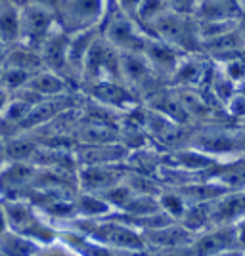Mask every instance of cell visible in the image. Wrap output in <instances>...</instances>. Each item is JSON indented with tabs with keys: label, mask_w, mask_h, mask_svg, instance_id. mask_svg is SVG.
<instances>
[{
	"label": "cell",
	"mask_w": 245,
	"mask_h": 256,
	"mask_svg": "<svg viewBox=\"0 0 245 256\" xmlns=\"http://www.w3.org/2000/svg\"><path fill=\"white\" fill-rule=\"evenodd\" d=\"M33 73L23 71L18 67H0V84L6 90H10L12 94H16L18 90H22L23 86H27V82L31 80Z\"/></svg>",
	"instance_id": "obj_20"
},
{
	"label": "cell",
	"mask_w": 245,
	"mask_h": 256,
	"mask_svg": "<svg viewBox=\"0 0 245 256\" xmlns=\"http://www.w3.org/2000/svg\"><path fill=\"white\" fill-rule=\"evenodd\" d=\"M22 6V44L39 50L60 23L58 14L44 4H20Z\"/></svg>",
	"instance_id": "obj_4"
},
{
	"label": "cell",
	"mask_w": 245,
	"mask_h": 256,
	"mask_svg": "<svg viewBox=\"0 0 245 256\" xmlns=\"http://www.w3.org/2000/svg\"><path fill=\"white\" fill-rule=\"evenodd\" d=\"M109 10V0H60L56 14L60 27L67 34H77L102 27Z\"/></svg>",
	"instance_id": "obj_2"
},
{
	"label": "cell",
	"mask_w": 245,
	"mask_h": 256,
	"mask_svg": "<svg viewBox=\"0 0 245 256\" xmlns=\"http://www.w3.org/2000/svg\"><path fill=\"white\" fill-rule=\"evenodd\" d=\"M140 2H142V0H115V2H113V6L134 18V14H136V10H138Z\"/></svg>",
	"instance_id": "obj_24"
},
{
	"label": "cell",
	"mask_w": 245,
	"mask_h": 256,
	"mask_svg": "<svg viewBox=\"0 0 245 256\" xmlns=\"http://www.w3.org/2000/svg\"><path fill=\"white\" fill-rule=\"evenodd\" d=\"M0 40L8 46L22 42V6L18 0H0Z\"/></svg>",
	"instance_id": "obj_9"
},
{
	"label": "cell",
	"mask_w": 245,
	"mask_h": 256,
	"mask_svg": "<svg viewBox=\"0 0 245 256\" xmlns=\"http://www.w3.org/2000/svg\"><path fill=\"white\" fill-rule=\"evenodd\" d=\"M146 31L151 36L174 46L182 54L201 52L199 25H197V20L193 18L192 14H180V12L167 10L153 23H149L146 27Z\"/></svg>",
	"instance_id": "obj_1"
},
{
	"label": "cell",
	"mask_w": 245,
	"mask_h": 256,
	"mask_svg": "<svg viewBox=\"0 0 245 256\" xmlns=\"http://www.w3.org/2000/svg\"><path fill=\"white\" fill-rule=\"evenodd\" d=\"M203 58H205V54L201 52L184 54L174 75L171 76L172 84L184 86V88H192V86L199 84L207 75V62Z\"/></svg>",
	"instance_id": "obj_10"
},
{
	"label": "cell",
	"mask_w": 245,
	"mask_h": 256,
	"mask_svg": "<svg viewBox=\"0 0 245 256\" xmlns=\"http://www.w3.org/2000/svg\"><path fill=\"white\" fill-rule=\"evenodd\" d=\"M192 16L199 23L237 22L243 18V8L237 0H197Z\"/></svg>",
	"instance_id": "obj_7"
},
{
	"label": "cell",
	"mask_w": 245,
	"mask_h": 256,
	"mask_svg": "<svg viewBox=\"0 0 245 256\" xmlns=\"http://www.w3.org/2000/svg\"><path fill=\"white\" fill-rule=\"evenodd\" d=\"M81 208L85 210V212H104L107 206H106V201H102L100 197H92V195H85L83 199H81Z\"/></svg>",
	"instance_id": "obj_21"
},
{
	"label": "cell",
	"mask_w": 245,
	"mask_h": 256,
	"mask_svg": "<svg viewBox=\"0 0 245 256\" xmlns=\"http://www.w3.org/2000/svg\"><path fill=\"white\" fill-rule=\"evenodd\" d=\"M31 109H33V104H29V102H25L22 98L12 94V100L8 102V106L4 107V111L0 113V120L16 124V126H22L23 120L29 117Z\"/></svg>",
	"instance_id": "obj_17"
},
{
	"label": "cell",
	"mask_w": 245,
	"mask_h": 256,
	"mask_svg": "<svg viewBox=\"0 0 245 256\" xmlns=\"http://www.w3.org/2000/svg\"><path fill=\"white\" fill-rule=\"evenodd\" d=\"M151 107H153V111H157V113L165 115L167 118H171L172 122H176V124L186 122L188 117H190L178 94L159 92L157 96H153V100H151Z\"/></svg>",
	"instance_id": "obj_14"
},
{
	"label": "cell",
	"mask_w": 245,
	"mask_h": 256,
	"mask_svg": "<svg viewBox=\"0 0 245 256\" xmlns=\"http://www.w3.org/2000/svg\"><path fill=\"white\" fill-rule=\"evenodd\" d=\"M81 140L92 146H102V144H111L115 140V132L106 122H96L92 120L90 124H85L81 128Z\"/></svg>",
	"instance_id": "obj_19"
},
{
	"label": "cell",
	"mask_w": 245,
	"mask_h": 256,
	"mask_svg": "<svg viewBox=\"0 0 245 256\" xmlns=\"http://www.w3.org/2000/svg\"><path fill=\"white\" fill-rule=\"evenodd\" d=\"M226 106H228V109H230L234 115H237V117H243L245 115V96L241 92H235V96L232 98Z\"/></svg>",
	"instance_id": "obj_22"
},
{
	"label": "cell",
	"mask_w": 245,
	"mask_h": 256,
	"mask_svg": "<svg viewBox=\"0 0 245 256\" xmlns=\"http://www.w3.org/2000/svg\"><path fill=\"white\" fill-rule=\"evenodd\" d=\"M8 48H10L8 44L2 42V40H0V65L4 64V58H6V54H8Z\"/></svg>",
	"instance_id": "obj_26"
},
{
	"label": "cell",
	"mask_w": 245,
	"mask_h": 256,
	"mask_svg": "<svg viewBox=\"0 0 245 256\" xmlns=\"http://www.w3.org/2000/svg\"><path fill=\"white\" fill-rule=\"evenodd\" d=\"M163 76L155 73L144 54H121V80L132 90H151Z\"/></svg>",
	"instance_id": "obj_5"
},
{
	"label": "cell",
	"mask_w": 245,
	"mask_h": 256,
	"mask_svg": "<svg viewBox=\"0 0 245 256\" xmlns=\"http://www.w3.org/2000/svg\"><path fill=\"white\" fill-rule=\"evenodd\" d=\"M69 78L56 71L50 69H43L39 73H35L31 76V80L27 82L29 88H33L35 92H39L43 98H56V96H65V92L69 90Z\"/></svg>",
	"instance_id": "obj_13"
},
{
	"label": "cell",
	"mask_w": 245,
	"mask_h": 256,
	"mask_svg": "<svg viewBox=\"0 0 245 256\" xmlns=\"http://www.w3.org/2000/svg\"><path fill=\"white\" fill-rule=\"evenodd\" d=\"M90 94L111 107H130L134 102L132 88H128L123 80H100L90 84Z\"/></svg>",
	"instance_id": "obj_11"
},
{
	"label": "cell",
	"mask_w": 245,
	"mask_h": 256,
	"mask_svg": "<svg viewBox=\"0 0 245 256\" xmlns=\"http://www.w3.org/2000/svg\"><path fill=\"white\" fill-rule=\"evenodd\" d=\"M167 10H171L167 0H142L138 6V10H136V14H134V20L146 29L149 23H153Z\"/></svg>",
	"instance_id": "obj_18"
},
{
	"label": "cell",
	"mask_w": 245,
	"mask_h": 256,
	"mask_svg": "<svg viewBox=\"0 0 245 256\" xmlns=\"http://www.w3.org/2000/svg\"><path fill=\"white\" fill-rule=\"evenodd\" d=\"M102 36L119 54H144L149 34L132 16L111 6L102 25Z\"/></svg>",
	"instance_id": "obj_3"
},
{
	"label": "cell",
	"mask_w": 245,
	"mask_h": 256,
	"mask_svg": "<svg viewBox=\"0 0 245 256\" xmlns=\"http://www.w3.org/2000/svg\"><path fill=\"white\" fill-rule=\"evenodd\" d=\"M69 96H56V98H44L43 102L35 104L29 113V117L23 120L22 128H33L37 124H44L48 120L56 118L58 115L65 113L67 104H71V100H67Z\"/></svg>",
	"instance_id": "obj_12"
},
{
	"label": "cell",
	"mask_w": 245,
	"mask_h": 256,
	"mask_svg": "<svg viewBox=\"0 0 245 256\" xmlns=\"http://www.w3.org/2000/svg\"><path fill=\"white\" fill-rule=\"evenodd\" d=\"M37 153V146L31 140L23 138V136H16L4 142V157L6 160L12 162H25L29 160Z\"/></svg>",
	"instance_id": "obj_16"
},
{
	"label": "cell",
	"mask_w": 245,
	"mask_h": 256,
	"mask_svg": "<svg viewBox=\"0 0 245 256\" xmlns=\"http://www.w3.org/2000/svg\"><path fill=\"white\" fill-rule=\"evenodd\" d=\"M67 50H69V34L62 27H58L39 48L44 69L67 76Z\"/></svg>",
	"instance_id": "obj_8"
},
{
	"label": "cell",
	"mask_w": 245,
	"mask_h": 256,
	"mask_svg": "<svg viewBox=\"0 0 245 256\" xmlns=\"http://www.w3.org/2000/svg\"><path fill=\"white\" fill-rule=\"evenodd\" d=\"M20 4H44V6H50V8H58L60 0H18Z\"/></svg>",
	"instance_id": "obj_25"
},
{
	"label": "cell",
	"mask_w": 245,
	"mask_h": 256,
	"mask_svg": "<svg viewBox=\"0 0 245 256\" xmlns=\"http://www.w3.org/2000/svg\"><path fill=\"white\" fill-rule=\"evenodd\" d=\"M167 2H169L171 10L180 12V14H193V8H195L197 0H167Z\"/></svg>",
	"instance_id": "obj_23"
},
{
	"label": "cell",
	"mask_w": 245,
	"mask_h": 256,
	"mask_svg": "<svg viewBox=\"0 0 245 256\" xmlns=\"http://www.w3.org/2000/svg\"><path fill=\"white\" fill-rule=\"evenodd\" d=\"M81 180H83V186L90 192H107L113 186H117V174L106 170L100 164H92L83 170Z\"/></svg>",
	"instance_id": "obj_15"
},
{
	"label": "cell",
	"mask_w": 245,
	"mask_h": 256,
	"mask_svg": "<svg viewBox=\"0 0 245 256\" xmlns=\"http://www.w3.org/2000/svg\"><path fill=\"white\" fill-rule=\"evenodd\" d=\"M144 56L149 62V65L155 69V73L163 78H169L174 75L176 67L180 64L182 56L184 54L180 50H176L171 44L163 42L155 36H148V42H146V48H144Z\"/></svg>",
	"instance_id": "obj_6"
},
{
	"label": "cell",
	"mask_w": 245,
	"mask_h": 256,
	"mask_svg": "<svg viewBox=\"0 0 245 256\" xmlns=\"http://www.w3.org/2000/svg\"><path fill=\"white\" fill-rule=\"evenodd\" d=\"M4 160H6V157H4V144L0 142V164H2Z\"/></svg>",
	"instance_id": "obj_27"
}]
</instances>
